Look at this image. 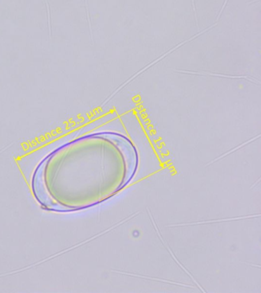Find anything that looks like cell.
Segmentation results:
<instances>
[{
  "label": "cell",
  "instance_id": "cell-1",
  "mask_svg": "<svg viewBox=\"0 0 261 293\" xmlns=\"http://www.w3.org/2000/svg\"><path fill=\"white\" fill-rule=\"evenodd\" d=\"M94 139L88 136L66 144L38 165L32 190L43 208L71 212L102 201L104 165L93 148Z\"/></svg>",
  "mask_w": 261,
  "mask_h": 293
}]
</instances>
